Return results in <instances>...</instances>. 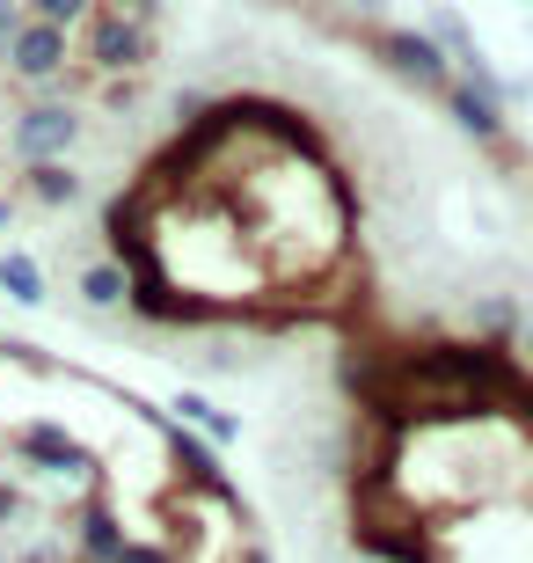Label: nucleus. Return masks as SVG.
<instances>
[{"mask_svg": "<svg viewBox=\"0 0 533 563\" xmlns=\"http://www.w3.org/2000/svg\"><path fill=\"white\" fill-rule=\"evenodd\" d=\"M74 44L81 37H66V30H52V22H22V37H15V52H8V81H22V88H52L74 74Z\"/></svg>", "mask_w": 533, "mask_h": 563, "instance_id": "nucleus-6", "label": "nucleus"}, {"mask_svg": "<svg viewBox=\"0 0 533 563\" xmlns=\"http://www.w3.org/2000/svg\"><path fill=\"white\" fill-rule=\"evenodd\" d=\"M0 292L15 308H44V264L30 250H0Z\"/></svg>", "mask_w": 533, "mask_h": 563, "instance_id": "nucleus-12", "label": "nucleus"}, {"mask_svg": "<svg viewBox=\"0 0 533 563\" xmlns=\"http://www.w3.org/2000/svg\"><path fill=\"white\" fill-rule=\"evenodd\" d=\"M118 563H176V549H168V542H124Z\"/></svg>", "mask_w": 533, "mask_h": 563, "instance_id": "nucleus-16", "label": "nucleus"}, {"mask_svg": "<svg viewBox=\"0 0 533 563\" xmlns=\"http://www.w3.org/2000/svg\"><path fill=\"white\" fill-rule=\"evenodd\" d=\"M162 439H168V468H176V483H184V490H198L206 505H220V512H234L242 527H256V520H248L242 483L220 468V446H212V439H198L190 424H162Z\"/></svg>", "mask_w": 533, "mask_h": 563, "instance_id": "nucleus-3", "label": "nucleus"}, {"mask_svg": "<svg viewBox=\"0 0 533 563\" xmlns=\"http://www.w3.org/2000/svg\"><path fill=\"white\" fill-rule=\"evenodd\" d=\"M512 352H519V358H526V366H533V308L519 314V330H512Z\"/></svg>", "mask_w": 533, "mask_h": 563, "instance_id": "nucleus-18", "label": "nucleus"}, {"mask_svg": "<svg viewBox=\"0 0 533 563\" xmlns=\"http://www.w3.org/2000/svg\"><path fill=\"white\" fill-rule=\"evenodd\" d=\"M124 542H132V534H124V520L110 512L103 498L74 512V556H81V563H118V556H124Z\"/></svg>", "mask_w": 533, "mask_h": 563, "instance_id": "nucleus-8", "label": "nucleus"}, {"mask_svg": "<svg viewBox=\"0 0 533 563\" xmlns=\"http://www.w3.org/2000/svg\"><path fill=\"white\" fill-rule=\"evenodd\" d=\"M226 563H270V549H264V542H256V534H242V542L226 549Z\"/></svg>", "mask_w": 533, "mask_h": 563, "instance_id": "nucleus-17", "label": "nucleus"}, {"mask_svg": "<svg viewBox=\"0 0 533 563\" xmlns=\"http://www.w3.org/2000/svg\"><path fill=\"white\" fill-rule=\"evenodd\" d=\"M30 8V22H52V30H66V37H81L88 15L103 8V0H22Z\"/></svg>", "mask_w": 533, "mask_h": 563, "instance_id": "nucleus-13", "label": "nucleus"}, {"mask_svg": "<svg viewBox=\"0 0 533 563\" xmlns=\"http://www.w3.org/2000/svg\"><path fill=\"white\" fill-rule=\"evenodd\" d=\"M74 292H81V308H96V314H110V308H124L132 300V278H124V264H110V256H96L81 278H74Z\"/></svg>", "mask_w": 533, "mask_h": 563, "instance_id": "nucleus-10", "label": "nucleus"}, {"mask_svg": "<svg viewBox=\"0 0 533 563\" xmlns=\"http://www.w3.org/2000/svg\"><path fill=\"white\" fill-rule=\"evenodd\" d=\"M110 8H124V15H140V22H154L168 8V0H110Z\"/></svg>", "mask_w": 533, "mask_h": 563, "instance_id": "nucleus-19", "label": "nucleus"}, {"mask_svg": "<svg viewBox=\"0 0 533 563\" xmlns=\"http://www.w3.org/2000/svg\"><path fill=\"white\" fill-rule=\"evenodd\" d=\"M168 410H176V424H190V432L212 439V446H234V439H242V418H234V410H220L212 396H198V388H184Z\"/></svg>", "mask_w": 533, "mask_h": 563, "instance_id": "nucleus-9", "label": "nucleus"}, {"mask_svg": "<svg viewBox=\"0 0 533 563\" xmlns=\"http://www.w3.org/2000/svg\"><path fill=\"white\" fill-rule=\"evenodd\" d=\"M88 140V118L74 103H30L15 110V125H8V154L22 168L30 162H74V146Z\"/></svg>", "mask_w": 533, "mask_h": 563, "instance_id": "nucleus-4", "label": "nucleus"}, {"mask_svg": "<svg viewBox=\"0 0 533 563\" xmlns=\"http://www.w3.org/2000/svg\"><path fill=\"white\" fill-rule=\"evenodd\" d=\"M526 176H533V162H526Z\"/></svg>", "mask_w": 533, "mask_h": 563, "instance_id": "nucleus-20", "label": "nucleus"}, {"mask_svg": "<svg viewBox=\"0 0 533 563\" xmlns=\"http://www.w3.org/2000/svg\"><path fill=\"white\" fill-rule=\"evenodd\" d=\"M15 198H22V206H44V212H66V206H81V198H88V176L74 162H30L15 176Z\"/></svg>", "mask_w": 533, "mask_h": 563, "instance_id": "nucleus-7", "label": "nucleus"}, {"mask_svg": "<svg viewBox=\"0 0 533 563\" xmlns=\"http://www.w3.org/2000/svg\"><path fill=\"white\" fill-rule=\"evenodd\" d=\"M344 37L358 44V52H373L395 81H410L417 96H431V103L453 96V59L431 44V30H410V22H358V30H344Z\"/></svg>", "mask_w": 533, "mask_h": 563, "instance_id": "nucleus-1", "label": "nucleus"}, {"mask_svg": "<svg viewBox=\"0 0 533 563\" xmlns=\"http://www.w3.org/2000/svg\"><path fill=\"white\" fill-rule=\"evenodd\" d=\"M8 454H15L22 468H37V476H59V483H81L88 476L81 439L66 432L59 418H22L15 432H8Z\"/></svg>", "mask_w": 533, "mask_h": 563, "instance_id": "nucleus-5", "label": "nucleus"}, {"mask_svg": "<svg viewBox=\"0 0 533 563\" xmlns=\"http://www.w3.org/2000/svg\"><path fill=\"white\" fill-rule=\"evenodd\" d=\"M162 59V37H154V22L124 15V8H96L81 30V66L88 74H146V66Z\"/></svg>", "mask_w": 533, "mask_h": 563, "instance_id": "nucleus-2", "label": "nucleus"}, {"mask_svg": "<svg viewBox=\"0 0 533 563\" xmlns=\"http://www.w3.org/2000/svg\"><path fill=\"white\" fill-rule=\"evenodd\" d=\"M96 103H103L110 118H132V110L146 103V74H103V88H96Z\"/></svg>", "mask_w": 533, "mask_h": 563, "instance_id": "nucleus-14", "label": "nucleus"}, {"mask_svg": "<svg viewBox=\"0 0 533 563\" xmlns=\"http://www.w3.org/2000/svg\"><path fill=\"white\" fill-rule=\"evenodd\" d=\"M22 22H30V8H22V0H0V66H8V52H15Z\"/></svg>", "mask_w": 533, "mask_h": 563, "instance_id": "nucleus-15", "label": "nucleus"}, {"mask_svg": "<svg viewBox=\"0 0 533 563\" xmlns=\"http://www.w3.org/2000/svg\"><path fill=\"white\" fill-rule=\"evenodd\" d=\"M424 30H431V44H438L453 66H468L475 52H482V44H475V30L460 22V8H446V0H431V8H424Z\"/></svg>", "mask_w": 533, "mask_h": 563, "instance_id": "nucleus-11", "label": "nucleus"}, {"mask_svg": "<svg viewBox=\"0 0 533 563\" xmlns=\"http://www.w3.org/2000/svg\"><path fill=\"white\" fill-rule=\"evenodd\" d=\"M358 563H373V556H358Z\"/></svg>", "mask_w": 533, "mask_h": 563, "instance_id": "nucleus-21", "label": "nucleus"}]
</instances>
